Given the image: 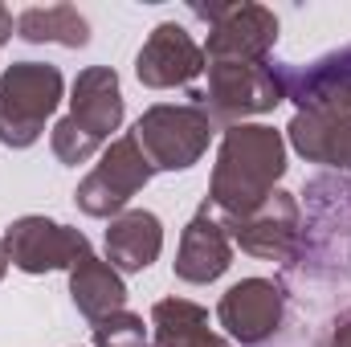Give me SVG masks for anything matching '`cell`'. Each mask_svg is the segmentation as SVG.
I'll return each mask as SVG.
<instances>
[{
	"label": "cell",
	"mask_w": 351,
	"mask_h": 347,
	"mask_svg": "<svg viewBox=\"0 0 351 347\" xmlns=\"http://www.w3.org/2000/svg\"><path fill=\"white\" fill-rule=\"evenodd\" d=\"M282 176H286L282 131H274L265 123L225 127L221 147H217V164H213V180H208V204L221 213V221L241 217V213L262 204L278 188Z\"/></svg>",
	"instance_id": "1"
},
{
	"label": "cell",
	"mask_w": 351,
	"mask_h": 347,
	"mask_svg": "<svg viewBox=\"0 0 351 347\" xmlns=\"http://www.w3.org/2000/svg\"><path fill=\"white\" fill-rule=\"evenodd\" d=\"M62 70L49 62H12L0 74V143L12 152L33 147L45 135L49 115L62 106Z\"/></svg>",
	"instance_id": "2"
},
{
	"label": "cell",
	"mask_w": 351,
	"mask_h": 347,
	"mask_svg": "<svg viewBox=\"0 0 351 347\" xmlns=\"http://www.w3.org/2000/svg\"><path fill=\"white\" fill-rule=\"evenodd\" d=\"M131 135L139 139L156 172H188L192 164L204 160L217 123L196 102H156L139 115Z\"/></svg>",
	"instance_id": "3"
},
{
	"label": "cell",
	"mask_w": 351,
	"mask_h": 347,
	"mask_svg": "<svg viewBox=\"0 0 351 347\" xmlns=\"http://www.w3.org/2000/svg\"><path fill=\"white\" fill-rule=\"evenodd\" d=\"M217 127H237L254 115H269L278 102H286L274 62H208V86L188 94Z\"/></svg>",
	"instance_id": "4"
},
{
	"label": "cell",
	"mask_w": 351,
	"mask_h": 347,
	"mask_svg": "<svg viewBox=\"0 0 351 347\" xmlns=\"http://www.w3.org/2000/svg\"><path fill=\"white\" fill-rule=\"evenodd\" d=\"M156 176L152 160L143 156L139 139L135 135H119L102 147V160L94 164V172L78 184L74 192V204L86 213V217H98V221H114L119 213H127L131 196L147 188V180Z\"/></svg>",
	"instance_id": "5"
},
{
	"label": "cell",
	"mask_w": 351,
	"mask_h": 347,
	"mask_svg": "<svg viewBox=\"0 0 351 347\" xmlns=\"http://www.w3.org/2000/svg\"><path fill=\"white\" fill-rule=\"evenodd\" d=\"M192 16L208 21V62H269L278 45V16L265 4H192Z\"/></svg>",
	"instance_id": "6"
},
{
	"label": "cell",
	"mask_w": 351,
	"mask_h": 347,
	"mask_svg": "<svg viewBox=\"0 0 351 347\" xmlns=\"http://www.w3.org/2000/svg\"><path fill=\"white\" fill-rule=\"evenodd\" d=\"M8 265L21 274H49V270H74L82 258H90V237L82 229H70L49 217H16L4 229Z\"/></svg>",
	"instance_id": "7"
},
{
	"label": "cell",
	"mask_w": 351,
	"mask_h": 347,
	"mask_svg": "<svg viewBox=\"0 0 351 347\" xmlns=\"http://www.w3.org/2000/svg\"><path fill=\"white\" fill-rule=\"evenodd\" d=\"M225 229H229L233 246H241V254H250V258H262V261L298 258L302 229H298V200H294V192L274 188L258 208H250L241 217H229Z\"/></svg>",
	"instance_id": "8"
},
{
	"label": "cell",
	"mask_w": 351,
	"mask_h": 347,
	"mask_svg": "<svg viewBox=\"0 0 351 347\" xmlns=\"http://www.w3.org/2000/svg\"><path fill=\"white\" fill-rule=\"evenodd\" d=\"M217 319L241 347H265L286 319V290L274 278H241L217 302Z\"/></svg>",
	"instance_id": "9"
},
{
	"label": "cell",
	"mask_w": 351,
	"mask_h": 347,
	"mask_svg": "<svg viewBox=\"0 0 351 347\" xmlns=\"http://www.w3.org/2000/svg\"><path fill=\"white\" fill-rule=\"evenodd\" d=\"M204 70H208L204 45H196L192 33L184 25H176V21L156 25L152 37L143 41V49L135 53V78L147 90L192 86Z\"/></svg>",
	"instance_id": "10"
},
{
	"label": "cell",
	"mask_w": 351,
	"mask_h": 347,
	"mask_svg": "<svg viewBox=\"0 0 351 347\" xmlns=\"http://www.w3.org/2000/svg\"><path fill=\"white\" fill-rule=\"evenodd\" d=\"M172 265H176V278L188 282V286H208V282H217L233 265V237H229L225 221L213 217V204L208 200L184 225Z\"/></svg>",
	"instance_id": "11"
},
{
	"label": "cell",
	"mask_w": 351,
	"mask_h": 347,
	"mask_svg": "<svg viewBox=\"0 0 351 347\" xmlns=\"http://www.w3.org/2000/svg\"><path fill=\"white\" fill-rule=\"evenodd\" d=\"M82 135H90L98 147L110 143V135L123 127V86L110 66H86L74 90H70V115H66Z\"/></svg>",
	"instance_id": "12"
},
{
	"label": "cell",
	"mask_w": 351,
	"mask_h": 347,
	"mask_svg": "<svg viewBox=\"0 0 351 347\" xmlns=\"http://www.w3.org/2000/svg\"><path fill=\"white\" fill-rule=\"evenodd\" d=\"M164 254V221L152 208H127L106 225V261L119 274H143Z\"/></svg>",
	"instance_id": "13"
},
{
	"label": "cell",
	"mask_w": 351,
	"mask_h": 347,
	"mask_svg": "<svg viewBox=\"0 0 351 347\" xmlns=\"http://www.w3.org/2000/svg\"><path fill=\"white\" fill-rule=\"evenodd\" d=\"M286 139L306 164L351 172V115H306V110H298L286 127Z\"/></svg>",
	"instance_id": "14"
},
{
	"label": "cell",
	"mask_w": 351,
	"mask_h": 347,
	"mask_svg": "<svg viewBox=\"0 0 351 347\" xmlns=\"http://www.w3.org/2000/svg\"><path fill=\"white\" fill-rule=\"evenodd\" d=\"M147 347H233L208 327V311L188 298H160L152 307V339Z\"/></svg>",
	"instance_id": "15"
},
{
	"label": "cell",
	"mask_w": 351,
	"mask_h": 347,
	"mask_svg": "<svg viewBox=\"0 0 351 347\" xmlns=\"http://www.w3.org/2000/svg\"><path fill=\"white\" fill-rule=\"evenodd\" d=\"M70 298H74L82 319L98 323V319H106L114 311H127V282L110 261L90 254L70 270Z\"/></svg>",
	"instance_id": "16"
},
{
	"label": "cell",
	"mask_w": 351,
	"mask_h": 347,
	"mask_svg": "<svg viewBox=\"0 0 351 347\" xmlns=\"http://www.w3.org/2000/svg\"><path fill=\"white\" fill-rule=\"evenodd\" d=\"M16 37L29 45H66V49H86L90 45V21L74 4H37L16 16Z\"/></svg>",
	"instance_id": "17"
},
{
	"label": "cell",
	"mask_w": 351,
	"mask_h": 347,
	"mask_svg": "<svg viewBox=\"0 0 351 347\" xmlns=\"http://www.w3.org/2000/svg\"><path fill=\"white\" fill-rule=\"evenodd\" d=\"M90 335L94 347H147V327H143V315H131V311H114L98 323H90Z\"/></svg>",
	"instance_id": "18"
},
{
	"label": "cell",
	"mask_w": 351,
	"mask_h": 347,
	"mask_svg": "<svg viewBox=\"0 0 351 347\" xmlns=\"http://www.w3.org/2000/svg\"><path fill=\"white\" fill-rule=\"evenodd\" d=\"M49 147H53V156L66 164V168H78V164H86V160H94L102 147L90 139V135H82L70 119H58L53 123V131H49Z\"/></svg>",
	"instance_id": "19"
},
{
	"label": "cell",
	"mask_w": 351,
	"mask_h": 347,
	"mask_svg": "<svg viewBox=\"0 0 351 347\" xmlns=\"http://www.w3.org/2000/svg\"><path fill=\"white\" fill-rule=\"evenodd\" d=\"M327 347H351V311H348V315H339V323L331 327Z\"/></svg>",
	"instance_id": "20"
},
{
	"label": "cell",
	"mask_w": 351,
	"mask_h": 347,
	"mask_svg": "<svg viewBox=\"0 0 351 347\" xmlns=\"http://www.w3.org/2000/svg\"><path fill=\"white\" fill-rule=\"evenodd\" d=\"M8 37H12V12H8V8L0 4V45H4Z\"/></svg>",
	"instance_id": "21"
},
{
	"label": "cell",
	"mask_w": 351,
	"mask_h": 347,
	"mask_svg": "<svg viewBox=\"0 0 351 347\" xmlns=\"http://www.w3.org/2000/svg\"><path fill=\"white\" fill-rule=\"evenodd\" d=\"M8 274V250H4V237H0V278Z\"/></svg>",
	"instance_id": "22"
}]
</instances>
